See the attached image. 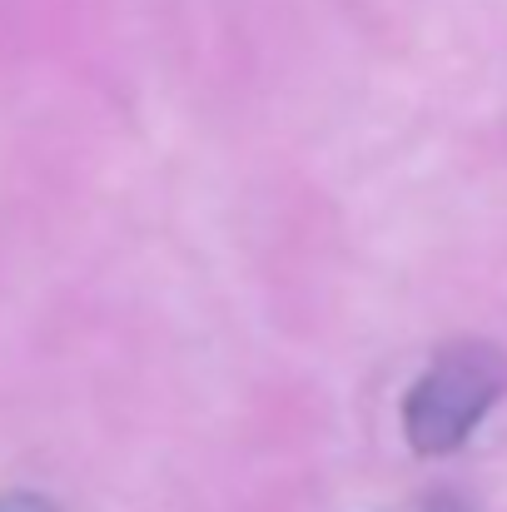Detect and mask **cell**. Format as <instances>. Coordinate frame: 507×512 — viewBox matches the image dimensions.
Segmentation results:
<instances>
[{"label": "cell", "mask_w": 507, "mask_h": 512, "mask_svg": "<svg viewBox=\"0 0 507 512\" xmlns=\"http://www.w3.org/2000/svg\"><path fill=\"white\" fill-rule=\"evenodd\" d=\"M0 512H55L45 498H30V493H10V498H0Z\"/></svg>", "instance_id": "cell-2"}, {"label": "cell", "mask_w": 507, "mask_h": 512, "mask_svg": "<svg viewBox=\"0 0 507 512\" xmlns=\"http://www.w3.org/2000/svg\"><path fill=\"white\" fill-rule=\"evenodd\" d=\"M507 358L488 343H458L428 363L403 398V433L418 453H453L503 398Z\"/></svg>", "instance_id": "cell-1"}, {"label": "cell", "mask_w": 507, "mask_h": 512, "mask_svg": "<svg viewBox=\"0 0 507 512\" xmlns=\"http://www.w3.org/2000/svg\"><path fill=\"white\" fill-rule=\"evenodd\" d=\"M433 512H463V508L458 503H443V508H433Z\"/></svg>", "instance_id": "cell-3"}]
</instances>
